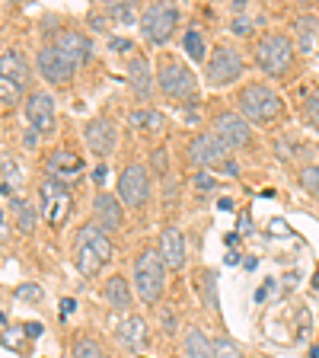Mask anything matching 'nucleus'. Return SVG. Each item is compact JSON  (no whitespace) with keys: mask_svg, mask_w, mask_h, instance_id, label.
<instances>
[{"mask_svg":"<svg viewBox=\"0 0 319 358\" xmlns=\"http://www.w3.org/2000/svg\"><path fill=\"white\" fill-rule=\"evenodd\" d=\"M230 29H233V36H253V26H249V20H246V16H243V20L237 16Z\"/></svg>","mask_w":319,"mask_h":358,"instance_id":"obj_39","label":"nucleus"},{"mask_svg":"<svg viewBox=\"0 0 319 358\" xmlns=\"http://www.w3.org/2000/svg\"><path fill=\"white\" fill-rule=\"evenodd\" d=\"M0 83H10L22 93L29 87V64L16 48H3V58H0Z\"/></svg>","mask_w":319,"mask_h":358,"instance_id":"obj_17","label":"nucleus"},{"mask_svg":"<svg viewBox=\"0 0 319 358\" xmlns=\"http://www.w3.org/2000/svg\"><path fill=\"white\" fill-rule=\"evenodd\" d=\"M80 170H83V160L77 154H71V150H54V154L48 157V173H52L54 179H61V182L77 176Z\"/></svg>","mask_w":319,"mask_h":358,"instance_id":"obj_22","label":"nucleus"},{"mask_svg":"<svg viewBox=\"0 0 319 358\" xmlns=\"http://www.w3.org/2000/svg\"><path fill=\"white\" fill-rule=\"evenodd\" d=\"M0 103L7 106V109H10V106H16V103H20V90L10 87V83H0Z\"/></svg>","mask_w":319,"mask_h":358,"instance_id":"obj_37","label":"nucleus"},{"mask_svg":"<svg viewBox=\"0 0 319 358\" xmlns=\"http://www.w3.org/2000/svg\"><path fill=\"white\" fill-rule=\"evenodd\" d=\"M103 298L112 310H131L134 304V294H131V285L125 282L121 275H112L109 282L103 285Z\"/></svg>","mask_w":319,"mask_h":358,"instance_id":"obj_21","label":"nucleus"},{"mask_svg":"<svg viewBox=\"0 0 319 358\" xmlns=\"http://www.w3.org/2000/svg\"><path fill=\"white\" fill-rule=\"evenodd\" d=\"M150 170L144 164H128L125 170L119 173V199L125 208H144L150 201Z\"/></svg>","mask_w":319,"mask_h":358,"instance_id":"obj_8","label":"nucleus"},{"mask_svg":"<svg viewBox=\"0 0 319 358\" xmlns=\"http://www.w3.org/2000/svg\"><path fill=\"white\" fill-rule=\"evenodd\" d=\"M36 64H38V74H42V80L58 83V87L71 80V77H74V71H77L74 61L67 58L61 48H54V45H45V48H38Z\"/></svg>","mask_w":319,"mask_h":358,"instance_id":"obj_11","label":"nucleus"},{"mask_svg":"<svg viewBox=\"0 0 319 358\" xmlns=\"http://www.w3.org/2000/svg\"><path fill=\"white\" fill-rule=\"evenodd\" d=\"M20 186V170H16V164L10 160V154H3V195L10 199V192Z\"/></svg>","mask_w":319,"mask_h":358,"instance_id":"obj_31","label":"nucleus"},{"mask_svg":"<svg viewBox=\"0 0 319 358\" xmlns=\"http://www.w3.org/2000/svg\"><path fill=\"white\" fill-rule=\"evenodd\" d=\"M134 131H144V134H163L166 131V115L156 109H131L128 115Z\"/></svg>","mask_w":319,"mask_h":358,"instance_id":"obj_24","label":"nucleus"},{"mask_svg":"<svg viewBox=\"0 0 319 358\" xmlns=\"http://www.w3.org/2000/svg\"><path fill=\"white\" fill-rule=\"evenodd\" d=\"M156 87L170 99H182V103L198 99V77L192 74V67H186L170 55H163V61L156 67Z\"/></svg>","mask_w":319,"mask_h":358,"instance_id":"obj_5","label":"nucleus"},{"mask_svg":"<svg viewBox=\"0 0 319 358\" xmlns=\"http://www.w3.org/2000/svg\"><path fill=\"white\" fill-rule=\"evenodd\" d=\"M253 55H255V67H259L262 74L284 77L290 71V64H294L297 48H294V42H290L288 36H281V32H265V36H259Z\"/></svg>","mask_w":319,"mask_h":358,"instance_id":"obj_4","label":"nucleus"},{"mask_svg":"<svg viewBox=\"0 0 319 358\" xmlns=\"http://www.w3.org/2000/svg\"><path fill=\"white\" fill-rule=\"evenodd\" d=\"M115 336H119V343L125 345V349L141 352L144 345H147V320L138 317V313H131V317H125V320L115 327Z\"/></svg>","mask_w":319,"mask_h":358,"instance_id":"obj_19","label":"nucleus"},{"mask_svg":"<svg viewBox=\"0 0 319 358\" xmlns=\"http://www.w3.org/2000/svg\"><path fill=\"white\" fill-rule=\"evenodd\" d=\"M179 26V10L172 3H150L141 13V32L147 42L154 45H166L172 38Z\"/></svg>","mask_w":319,"mask_h":358,"instance_id":"obj_9","label":"nucleus"},{"mask_svg":"<svg viewBox=\"0 0 319 358\" xmlns=\"http://www.w3.org/2000/svg\"><path fill=\"white\" fill-rule=\"evenodd\" d=\"M192 182L201 189V192H208V189H214V186H217V179L211 176L208 170H198V173H195V176H192Z\"/></svg>","mask_w":319,"mask_h":358,"instance_id":"obj_38","label":"nucleus"},{"mask_svg":"<svg viewBox=\"0 0 319 358\" xmlns=\"http://www.w3.org/2000/svg\"><path fill=\"white\" fill-rule=\"evenodd\" d=\"M246 71V61H243V52L233 48V45H217L214 52L208 55L205 61V83L208 87H230L243 77Z\"/></svg>","mask_w":319,"mask_h":358,"instance_id":"obj_7","label":"nucleus"},{"mask_svg":"<svg viewBox=\"0 0 319 358\" xmlns=\"http://www.w3.org/2000/svg\"><path fill=\"white\" fill-rule=\"evenodd\" d=\"M160 323H163L166 333H176V313H172V310H163V313H160Z\"/></svg>","mask_w":319,"mask_h":358,"instance_id":"obj_41","label":"nucleus"},{"mask_svg":"<svg viewBox=\"0 0 319 358\" xmlns=\"http://www.w3.org/2000/svg\"><path fill=\"white\" fill-rule=\"evenodd\" d=\"M230 10H233V13H239V10H246V0H230Z\"/></svg>","mask_w":319,"mask_h":358,"instance_id":"obj_47","label":"nucleus"},{"mask_svg":"<svg viewBox=\"0 0 319 358\" xmlns=\"http://www.w3.org/2000/svg\"><path fill=\"white\" fill-rule=\"evenodd\" d=\"M93 217H96V227H103L105 234H115L125 224V208H121V199H115L112 192H99L93 199Z\"/></svg>","mask_w":319,"mask_h":358,"instance_id":"obj_15","label":"nucleus"},{"mask_svg":"<svg viewBox=\"0 0 319 358\" xmlns=\"http://www.w3.org/2000/svg\"><path fill=\"white\" fill-rule=\"evenodd\" d=\"M237 103H239V115L255 122V125H272V122L281 119V112H284V99L268 83H259V80L246 83L239 90Z\"/></svg>","mask_w":319,"mask_h":358,"instance_id":"obj_2","label":"nucleus"},{"mask_svg":"<svg viewBox=\"0 0 319 358\" xmlns=\"http://www.w3.org/2000/svg\"><path fill=\"white\" fill-rule=\"evenodd\" d=\"M182 48H186V55L192 61H208V45H205L198 29H188L186 36H182Z\"/></svg>","mask_w":319,"mask_h":358,"instance_id":"obj_27","label":"nucleus"},{"mask_svg":"<svg viewBox=\"0 0 319 358\" xmlns=\"http://www.w3.org/2000/svg\"><path fill=\"white\" fill-rule=\"evenodd\" d=\"M319 32V20L316 16H300V20H294V36H297L300 48L304 52H310L313 48V36Z\"/></svg>","mask_w":319,"mask_h":358,"instance_id":"obj_25","label":"nucleus"},{"mask_svg":"<svg viewBox=\"0 0 319 358\" xmlns=\"http://www.w3.org/2000/svg\"><path fill=\"white\" fill-rule=\"evenodd\" d=\"M211 131L230 150H243L253 144V128H249V122H246L239 112H230V109L217 112L214 122H211Z\"/></svg>","mask_w":319,"mask_h":358,"instance_id":"obj_10","label":"nucleus"},{"mask_svg":"<svg viewBox=\"0 0 319 358\" xmlns=\"http://www.w3.org/2000/svg\"><path fill=\"white\" fill-rule=\"evenodd\" d=\"M22 112H26V119H29V125L36 131H42V134L54 131V99L45 90H32L29 96H26Z\"/></svg>","mask_w":319,"mask_h":358,"instance_id":"obj_14","label":"nucleus"},{"mask_svg":"<svg viewBox=\"0 0 319 358\" xmlns=\"http://www.w3.org/2000/svg\"><path fill=\"white\" fill-rule=\"evenodd\" d=\"M182 355L186 358H214V343L198 327H188L182 333Z\"/></svg>","mask_w":319,"mask_h":358,"instance_id":"obj_23","label":"nucleus"},{"mask_svg":"<svg viewBox=\"0 0 319 358\" xmlns=\"http://www.w3.org/2000/svg\"><path fill=\"white\" fill-rule=\"evenodd\" d=\"M36 141H38V131H36V128H32V131L26 134V148H36Z\"/></svg>","mask_w":319,"mask_h":358,"instance_id":"obj_46","label":"nucleus"},{"mask_svg":"<svg viewBox=\"0 0 319 358\" xmlns=\"http://www.w3.org/2000/svg\"><path fill=\"white\" fill-rule=\"evenodd\" d=\"M38 208L42 205H32V201H26L20 211H16V227H20L22 234H32L36 231V224H38Z\"/></svg>","mask_w":319,"mask_h":358,"instance_id":"obj_29","label":"nucleus"},{"mask_svg":"<svg viewBox=\"0 0 319 358\" xmlns=\"http://www.w3.org/2000/svg\"><path fill=\"white\" fill-rule=\"evenodd\" d=\"M109 48H112V52H134V42H131V38H112Z\"/></svg>","mask_w":319,"mask_h":358,"instance_id":"obj_40","label":"nucleus"},{"mask_svg":"<svg viewBox=\"0 0 319 358\" xmlns=\"http://www.w3.org/2000/svg\"><path fill=\"white\" fill-rule=\"evenodd\" d=\"M74 310V298H64L61 301V317H64V313H71Z\"/></svg>","mask_w":319,"mask_h":358,"instance_id":"obj_45","label":"nucleus"},{"mask_svg":"<svg viewBox=\"0 0 319 358\" xmlns=\"http://www.w3.org/2000/svg\"><path fill=\"white\" fill-rule=\"evenodd\" d=\"M150 166H154L156 176H166V173H170V150L154 148V154H150Z\"/></svg>","mask_w":319,"mask_h":358,"instance_id":"obj_33","label":"nucleus"},{"mask_svg":"<svg viewBox=\"0 0 319 358\" xmlns=\"http://www.w3.org/2000/svg\"><path fill=\"white\" fill-rule=\"evenodd\" d=\"M160 256H163L166 268L186 266V237H182V231H179L176 224L163 227V234H160Z\"/></svg>","mask_w":319,"mask_h":358,"instance_id":"obj_18","label":"nucleus"},{"mask_svg":"<svg viewBox=\"0 0 319 358\" xmlns=\"http://www.w3.org/2000/svg\"><path fill=\"white\" fill-rule=\"evenodd\" d=\"M22 329H26V333H29V336H42V323H26V327H22Z\"/></svg>","mask_w":319,"mask_h":358,"instance_id":"obj_44","label":"nucleus"},{"mask_svg":"<svg viewBox=\"0 0 319 358\" xmlns=\"http://www.w3.org/2000/svg\"><path fill=\"white\" fill-rule=\"evenodd\" d=\"M166 288V262L160 250H141L134 256V291L144 304H156Z\"/></svg>","mask_w":319,"mask_h":358,"instance_id":"obj_3","label":"nucleus"},{"mask_svg":"<svg viewBox=\"0 0 319 358\" xmlns=\"http://www.w3.org/2000/svg\"><path fill=\"white\" fill-rule=\"evenodd\" d=\"M154 71H150V61L144 58V55H134L131 61H128V83H131V90L138 93V96L147 99L150 90H154Z\"/></svg>","mask_w":319,"mask_h":358,"instance_id":"obj_20","label":"nucleus"},{"mask_svg":"<svg viewBox=\"0 0 319 358\" xmlns=\"http://www.w3.org/2000/svg\"><path fill=\"white\" fill-rule=\"evenodd\" d=\"M13 298H20V301H32V304H38V301L45 298V291L38 288V285H20V288L13 291Z\"/></svg>","mask_w":319,"mask_h":358,"instance_id":"obj_35","label":"nucleus"},{"mask_svg":"<svg viewBox=\"0 0 319 358\" xmlns=\"http://www.w3.org/2000/svg\"><path fill=\"white\" fill-rule=\"evenodd\" d=\"M74 259H77L80 275H87V278L99 275V268L109 266V259H112V237L103 227H96V224H83L74 240Z\"/></svg>","mask_w":319,"mask_h":358,"instance_id":"obj_1","label":"nucleus"},{"mask_svg":"<svg viewBox=\"0 0 319 358\" xmlns=\"http://www.w3.org/2000/svg\"><path fill=\"white\" fill-rule=\"evenodd\" d=\"M93 179H96V182H103V179H105V166H96V170H93Z\"/></svg>","mask_w":319,"mask_h":358,"instance_id":"obj_48","label":"nucleus"},{"mask_svg":"<svg viewBox=\"0 0 319 358\" xmlns=\"http://www.w3.org/2000/svg\"><path fill=\"white\" fill-rule=\"evenodd\" d=\"M52 45L54 48H61V52L74 61L77 67L87 64V61L93 58V42H89V36H83V32H77V29H61L58 36H54Z\"/></svg>","mask_w":319,"mask_h":358,"instance_id":"obj_16","label":"nucleus"},{"mask_svg":"<svg viewBox=\"0 0 319 358\" xmlns=\"http://www.w3.org/2000/svg\"><path fill=\"white\" fill-rule=\"evenodd\" d=\"M89 22H93V26H96L99 32H105V26H109V22H105V16H99V13H93V16H89Z\"/></svg>","mask_w":319,"mask_h":358,"instance_id":"obj_42","label":"nucleus"},{"mask_svg":"<svg viewBox=\"0 0 319 358\" xmlns=\"http://www.w3.org/2000/svg\"><path fill=\"white\" fill-rule=\"evenodd\" d=\"M297 179H300V186H304L306 192H310V195H316V199H319V164L304 166Z\"/></svg>","mask_w":319,"mask_h":358,"instance_id":"obj_30","label":"nucleus"},{"mask_svg":"<svg viewBox=\"0 0 319 358\" xmlns=\"http://www.w3.org/2000/svg\"><path fill=\"white\" fill-rule=\"evenodd\" d=\"M188 160H192L198 170H227L237 173V164L230 157V148L217 138L214 131H198L188 141Z\"/></svg>","mask_w":319,"mask_h":358,"instance_id":"obj_6","label":"nucleus"},{"mask_svg":"<svg viewBox=\"0 0 319 358\" xmlns=\"http://www.w3.org/2000/svg\"><path fill=\"white\" fill-rule=\"evenodd\" d=\"M304 122L310 128H319V93H313V96L304 103Z\"/></svg>","mask_w":319,"mask_h":358,"instance_id":"obj_34","label":"nucleus"},{"mask_svg":"<svg viewBox=\"0 0 319 358\" xmlns=\"http://www.w3.org/2000/svg\"><path fill=\"white\" fill-rule=\"evenodd\" d=\"M67 211H71V192H67V186L61 182V179L48 176L42 182V215H45V221L52 224V227H58V224L67 217Z\"/></svg>","mask_w":319,"mask_h":358,"instance_id":"obj_12","label":"nucleus"},{"mask_svg":"<svg viewBox=\"0 0 319 358\" xmlns=\"http://www.w3.org/2000/svg\"><path fill=\"white\" fill-rule=\"evenodd\" d=\"M214 358H243V352H239V345L233 343L230 336H217V343H214Z\"/></svg>","mask_w":319,"mask_h":358,"instance_id":"obj_32","label":"nucleus"},{"mask_svg":"<svg viewBox=\"0 0 319 358\" xmlns=\"http://www.w3.org/2000/svg\"><path fill=\"white\" fill-rule=\"evenodd\" d=\"M272 285H275V282H265V288H259V294H255V298H259V301L272 298V291H275V288H272Z\"/></svg>","mask_w":319,"mask_h":358,"instance_id":"obj_43","label":"nucleus"},{"mask_svg":"<svg viewBox=\"0 0 319 358\" xmlns=\"http://www.w3.org/2000/svg\"><path fill=\"white\" fill-rule=\"evenodd\" d=\"M71 358H105L103 349H99V343L93 339V336L80 333L74 339V352H71Z\"/></svg>","mask_w":319,"mask_h":358,"instance_id":"obj_28","label":"nucleus"},{"mask_svg":"<svg viewBox=\"0 0 319 358\" xmlns=\"http://www.w3.org/2000/svg\"><path fill=\"white\" fill-rule=\"evenodd\" d=\"M105 13H109V16H112V20H115V22H131L134 10L128 7V3H119V7H112V3H109V7H105Z\"/></svg>","mask_w":319,"mask_h":358,"instance_id":"obj_36","label":"nucleus"},{"mask_svg":"<svg viewBox=\"0 0 319 358\" xmlns=\"http://www.w3.org/2000/svg\"><path fill=\"white\" fill-rule=\"evenodd\" d=\"M198 291H201V301H205V307H208V310H217V307H221V301H217V275L211 272V268H205V272H201Z\"/></svg>","mask_w":319,"mask_h":358,"instance_id":"obj_26","label":"nucleus"},{"mask_svg":"<svg viewBox=\"0 0 319 358\" xmlns=\"http://www.w3.org/2000/svg\"><path fill=\"white\" fill-rule=\"evenodd\" d=\"M83 141H87V148L96 157H109L112 150L119 148V125L112 119H103V115L89 119L83 125Z\"/></svg>","mask_w":319,"mask_h":358,"instance_id":"obj_13","label":"nucleus"}]
</instances>
